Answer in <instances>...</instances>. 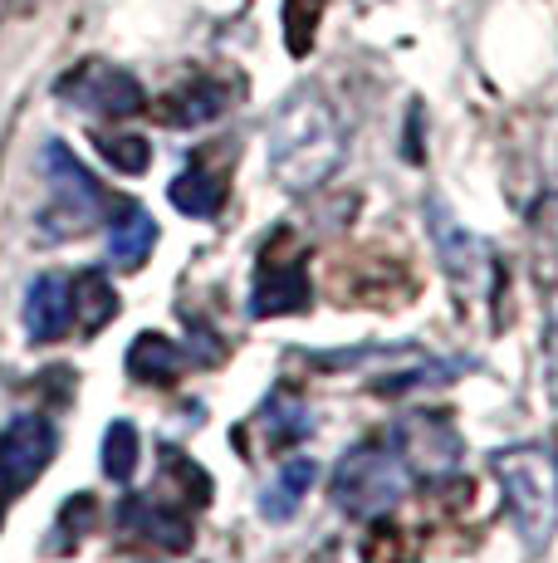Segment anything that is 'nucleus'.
<instances>
[{
	"instance_id": "obj_9",
	"label": "nucleus",
	"mask_w": 558,
	"mask_h": 563,
	"mask_svg": "<svg viewBox=\"0 0 558 563\" xmlns=\"http://www.w3.org/2000/svg\"><path fill=\"white\" fill-rule=\"evenodd\" d=\"M55 93L64 103L83 108V113H99V118H127L143 108V84L127 69L103 64V59H83L79 69H69L55 84Z\"/></svg>"
},
{
	"instance_id": "obj_15",
	"label": "nucleus",
	"mask_w": 558,
	"mask_h": 563,
	"mask_svg": "<svg viewBox=\"0 0 558 563\" xmlns=\"http://www.w3.org/2000/svg\"><path fill=\"white\" fill-rule=\"evenodd\" d=\"M69 299H74V333H83V339L109 329L118 319V295H113L109 275H99V269L69 275Z\"/></svg>"
},
{
	"instance_id": "obj_1",
	"label": "nucleus",
	"mask_w": 558,
	"mask_h": 563,
	"mask_svg": "<svg viewBox=\"0 0 558 563\" xmlns=\"http://www.w3.org/2000/svg\"><path fill=\"white\" fill-rule=\"evenodd\" d=\"M343 123L319 89H299L270 118V172L284 191H314L343 167Z\"/></svg>"
},
{
	"instance_id": "obj_19",
	"label": "nucleus",
	"mask_w": 558,
	"mask_h": 563,
	"mask_svg": "<svg viewBox=\"0 0 558 563\" xmlns=\"http://www.w3.org/2000/svg\"><path fill=\"white\" fill-rule=\"evenodd\" d=\"M137 461H143V437H137L133 421H109L103 431V446H99V465L109 481H133L137 475Z\"/></svg>"
},
{
	"instance_id": "obj_24",
	"label": "nucleus",
	"mask_w": 558,
	"mask_h": 563,
	"mask_svg": "<svg viewBox=\"0 0 558 563\" xmlns=\"http://www.w3.org/2000/svg\"><path fill=\"white\" fill-rule=\"evenodd\" d=\"M5 505H10V500H5V495H0V525H5Z\"/></svg>"
},
{
	"instance_id": "obj_18",
	"label": "nucleus",
	"mask_w": 558,
	"mask_h": 563,
	"mask_svg": "<svg viewBox=\"0 0 558 563\" xmlns=\"http://www.w3.org/2000/svg\"><path fill=\"white\" fill-rule=\"evenodd\" d=\"M181 363H187L181 349L171 339H163V333H137V343L127 349V373H133L137 383H153V387L177 383Z\"/></svg>"
},
{
	"instance_id": "obj_22",
	"label": "nucleus",
	"mask_w": 558,
	"mask_h": 563,
	"mask_svg": "<svg viewBox=\"0 0 558 563\" xmlns=\"http://www.w3.org/2000/svg\"><path fill=\"white\" fill-rule=\"evenodd\" d=\"M93 143H99V157L123 172V177H137V172H147V162H153V147L137 133H99Z\"/></svg>"
},
{
	"instance_id": "obj_3",
	"label": "nucleus",
	"mask_w": 558,
	"mask_h": 563,
	"mask_svg": "<svg viewBox=\"0 0 558 563\" xmlns=\"http://www.w3.org/2000/svg\"><path fill=\"white\" fill-rule=\"evenodd\" d=\"M412 485V471L402 465L392 441H362L334 465L328 495L343 515L353 519H382Z\"/></svg>"
},
{
	"instance_id": "obj_13",
	"label": "nucleus",
	"mask_w": 558,
	"mask_h": 563,
	"mask_svg": "<svg viewBox=\"0 0 558 563\" xmlns=\"http://www.w3.org/2000/svg\"><path fill=\"white\" fill-rule=\"evenodd\" d=\"M314 481H319V465L314 461H309V456H289L275 471V481L260 490V515L270 519V525H284V519H294Z\"/></svg>"
},
{
	"instance_id": "obj_5",
	"label": "nucleus",
	"mask_w": 558,
	"mask_h": 563,
	"mask_svg": "<svg viewBox=\"0 0 558 563\" xmlns=\"http://www.w3.org/2000/svg\"><path fill=\"white\" fill-rule=\"evenodd\" d=\"M432 241H436V255H442L450 289H456L460 299L480 305V299H490L500 289V260L490 251V241L470 235L466 225H460L456 216H446L436 201H432Z\"/></svg>"
},
{
	"instance_id": "obj_12",
	"label": "nucleus",
	"mask_w": 558,
	"mask_h": 563,
	"mask_svg": "<svg viewBox=\"0 0 558 563\" xmlns=\"http://www.w3.org/2000/svg\"><path fill=\"white\" fill-rule=\"evenodd\" d=\"M109 260L118 269H143L147 255L157 251V221L133 201H113L109 221Z\"/></svg>"
},
{
	"instance_id": "obj_4",
	"label": "nucleus",
	"mask_w": 558,
	"mask_h": 563,
	"mask_svg": "<svg viewBox=\"0 0 558 563\" xmlns=\"http://www.w3.org/2000/svg\"><path fill=\"white\" fill-rule=\"evenodd\" d=\"M40 172H45V191H49L45 211H40V235H45V241H74V235L93 231V225L103 221L99 181L89 177V167H83L59 137H49V143L40 147Z\"/></svg>"
},
{
	"instance_id": "obj_11",
	"label": "nucleus",
	"mask_w": 558,
	"mask_h": 563,
	"mask_svg": "<svg viewBox=\"0 0 558 563\" xmlns=\"http://www.w3.org/2000/svg\"><path fill=\"white\" fill-rule=\"evenodd\" d=\"M25 333L30 343H59L74 333V299L69 275H35L25 289Z\"/></svg>"
},
{
	"instance_id": "obj_10",
	"label": "nucleus",
	"mask_w": 558,
	"mask_h": 563,
	"mask_svg": "<svg viewBox=\"0 0 558 563\" xmlns=\"http://www.w3.org/2000/svg\"><path fill=\"white\" fill-rule=\"evenodd\" d=\"M118 519H123L127 534L147 539L157 549H171V554H187L191 549V515L181 505L163 500V495H127Z\"/></svg>"
},
{
	"instance_id": "obj_7",
	"label": "nucleus",
	"mask_w": 558,
	"mask_h": 563,
	"mask_svg": "<svg viewBox=\"0 0 558 563\" xmlns=\"http://www.w3.org/2000/svg\"><path fill=\"white\" fill-rule=\"evenodd\" d=\"M299 309H309V265L289 245V235L279 231L265 241L260 260H255L250 313L255 319H279V313H299Z\"/></svg>"
},
{
	"instance_id": "obj_17",
	"label": "nucleus",
	"mask_w": 558,
	"mask_h": 563,
	"mask_svg": "<svg viewBox=\"0 0 558 563\" xmlns=\"http://www.w3.org/2000/svg\"><path fill=\"white\" fill-rule=\"evenodd\" d=\"M157 113H163V123H171V128H201L225 113V89L216 79H197V84H187V89H171Z\"/></svg>"
},
{
	"instance_id": "obj_2",
	"label": "nucleus",
	"mask_w": 558,
	"mask_h": 563,
	"mask_svg": "<svg viewBox=\"0 0 558 563\" xmlns=\"http://www.w3.org/2000/svg\"><path fill=\"white\" fill-rule=\"evenodd\" d=\"M510 519L520 529L524 549L539 554L558 534V451L554 446H504L490 456Z\"/></svg>"
},
{
	"instance_id": "obj_23",
	"label": "nucleus",
	"mask_w": 558,
	"mask_h": 563,
	"mask_svg": "<svg viewBox=\"0 0 558 563\" xmlns=\"http://www.w3.org/2000/svg\"><path fill=\"white\" fill-rule=\"evenodd\" d=\"M554 397H558V333H554Z\"/></svg>"
},
{
	"instance_id": "obj_14",
	"label": "nucleus",
	"mask_w": 558,
	"mask_h": 563,
	"mask_svg": "<svg viewBox=\"0 0 558 563\" xmlns=\"http://www.w3.org/2000/svg\"><path fill=\"white\" fill-rule=\"evenodd\" d=\"M167 201L177 206L181 216H191V221H207V216H216L225 206V177L211 167H201V162H187V167L171 177Z\"/></svg>"
},
{
	"instance_id": "obj_20",
	"label": "nucleus",
	"mask_w": 558,
	"mask_h": 563,
	"mask_svg": "<svg viewBox=\"0 0 558 563\" xmlns=\"http://www.w3.org/2000/svg\"><path fill=\"white\" fill-rule=\"evenodd\" d=\"M324 10H328V0H284V49L294 54V59L314 54Z\"/></svg>"
},
{
	"instance_id": "obj_21",
	"label": "nucleus",
	"mask_w": 558,
	"mask_h": 563,
	"mask_svg": "<svg viewBox=\"0 0 558 563\" xmlns=\"http://www.w3.org/2000/svg\"><path fill=\"white\" fill-rule=\"evenodd\" d=\"M93 525H99V500H93V495H69V500H64V510L55 515V539H49V554H69V549L79 544Z\"/></svg>"
},
{
	"instance_id": "obj_16",
	"label": "nucleus",
	"mask_w": 558,
	"mask_h": 563,
	"mask_svg": "<svg viewBox=\"0 0 558 563\" xmlns=\"http://www.w3.org/2000/svg\"><path fill=\"white\" fill-rule=\"evenodd\" d=\"M255 431H260V441L270 451H289L294 441H304L309 431H314V421H309V407L299 402V397L270 393L265 397V407L255 411Z\"/></svg>"
},
{
	"instance_id": "obj_8",
	"label": "nucleus",
	"mask_w": 558,
	"mask_h": 563,
	"mask_svg": "<svg viewBox=\"0 0 558 563\" xmlns=\"http://www.w3.org/2000/svg\"><path fill=\"white\" fill-rule=\"evenodd\" d=\"M55 446H59V437H55V427H49V417H40V411L10 417L5 427H0V495H5V500L25 495L30 485L45 475Z\"/></svg>"
},
{
	"instance_id": "obj_6",
	"label": "nucleus",
	"mask_w": 558,
	"mask_h": 563,
	"mask_svg": "<svg viewBox=\"0 0 558 563\" xmlns=\"http://www.w3.org/2000/svg\"><path fill=\"white\" fill-rule=\"evenodd\" d=\"M388 441L412 471V481H446L460 471V456H466V441L446 411H406V417H397Z\"/></svg>"
}]
</instances>
